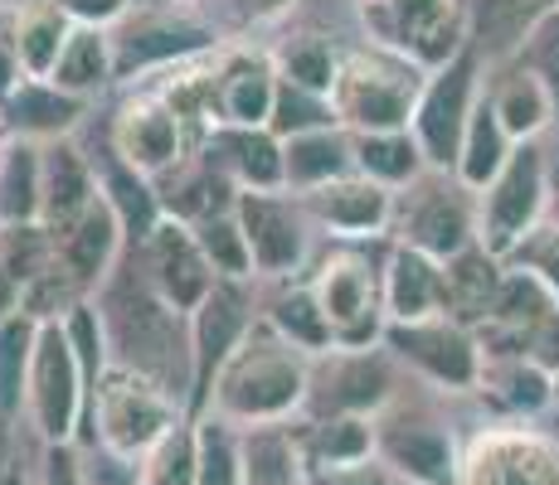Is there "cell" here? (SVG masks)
<instances>
[{
	"instance_id": "9",
	"label": "cell",
	"mask_w": 559,
	"mask_h": 485,
	"mask_svg": "<svg viewBox=\"0 0 559 485\" xmlns=\"http://www.w3.org/2000/svg\"><path fill=\"white\" fill-rule=\"evenodd\" d=\"M477 49H462L453 63L433 69V78L424 83L418 93V107H414V142L424 150V160L433 170H448L457 166V150H462V136H467V122H472V107H477Z\"/></svg>"
},
{
	"instance_id": "52",
	"label": "cell",
	"mask_w": 559,
	"mask_h": 485,
	"mask_svg": "<svg viewBox=\"0 0 559 485\" xmlns=\"http://www.w3.org/2000/svg\"><path fill=\"white\" fill-rule=\"evenodd\" d=\"M39 485H88L83 481V447H73V441H63V447H45Z\"/></svg>"
},
{
	"instance_id": "47",
	"label": "cell",
	"mask_w": 559,
	"mask_h": 485,
	"mask_svg": "<svg viewBox=\"0 0 559 485\" xmlns=\"http://www.w3.org/2000/svg\"><path fill=\"white\" fill-rule=\"evenodd\" d=\"M83 301V287L73 282L69 272H63V263L53 257L39 277H29L25 291H20V311H25L29 320H39V326H53V320H63L73 306Z\"/></svg>"
},
{
	"instance_id": "45",
	"label": "cell",
	"mask_w": 559,
	"mask_h": 485,
	"mask_svg": "<svg viewBox=\"0 0 559 485\" xmlns=\"http://www.w3.org/2000/svg\"><path fill=\"white\" fill-rule=\"evenodd\" d=\"M200 423V476L195 485H243V457H239V433L234 423L204 413Z\"/></svg>"
},
{
	"instance_id": "26",
	"label": "cell",
	"mask_w": 559,
	"mask_h": 485,
	"mask_svg": "<svg viewBox=\"0 0 559 485\" xmlns=\"http://www.w3.org/2000/svg\"><path fill=\"white\" fill-rule=\"evenodd\" d=\"M243 485H302L307 481V447L302 433L287 423H258L239 437Z\"/></svg>"
},
{
	"instance_id": "20",
	"label": "cell",
	"mask_w": 559,
	"mask_h": 485,
	"mask_svg": "<svg viewBox=\"0 0 559 485\" xmlns=\"http://www.w3.org/2000/svg\"><path fill=\"white\" fill-rule=\"evenodd\" d=\"M117 156L136 170V175H160V170L180 166V117L160 97H142L122 112L117 122Z\"/></svg>"
},
{
	"instance_id": "38",
	"label": "cell",
	"mask_w": 559,
	"mask_h": 485,
	"mask_svg": "<svg viewBox=\"0 0 559 485\" xmlns=\"http://www.w3.org/2000/svg\"><path fill=\"white\" fill-rule=\"evenodd\" d=\"M142 485H195L200 476V423L180 417L136 457Z\"/></svg>"
},
{
	"instance_id": "19",
	"label": "cell",
	"mask_w": 559,
	"mask_h": 485,
	"mask_svg": "<svg viewBox=\"0 0 559 485\" xmlns=\"http://www.w3.org/2000/svg\"><path fill=\"white\" fill-rule=\"evenodd\" d=\"M122 219H117V209L103 199H93L88 209L79 214V219L69 223V229L53 233V253H59L63 272L73 277L83 291L98 287L112 277V263H117V247H122Z\"/></svg>"
},
{
	"instance_id": "32",
	"label": "cell",
	"mask_w": 559,
	"mask_h": 485,
	"mask_svg": "<svg viewBox=\"0 0 559 485\" xmlns=\"http://www.w3.org/2000/svg\"><path fill=\"white\" fill-rule=\"evenodd\" d=\"M0 112H5V122L15 126L20 136H59V132H69L73 122H79V112H83V97H73V93H59L53 83L45 78H25L15 93L0 102Z\"/></svg>"
},
{
	"instance_id": "24",
	"label": "cell",
	"mask_w": 559,
	"mask_h": 485,
	"mask_svg": "<svg viewBox=\"0 0 559 485\" xmlns=\"http://www.w3.org/2000/svg\"><path fill=\"white\" fill-rule=\"evenodd\" d=\"M501 257L487 253L481 243H467L462 253H453L443 263V287H448V316L462 320V326H481L491 316L501 296Z\"/></svg>"
},
{
	"instance_id": "1",
	"label": "cell",
	"mask_w": 559,
	"mask_h": 485,
	"mask_svg": "<svg viewBox=\"0 0 559 485\" xmlns=\"http://www.w3.org/2000/svg\"><path fill=\"white\" fill-rule=\"evenodd\" d=\"M103 330L112 364H127L142 379L160 384L190 413L195 388V350H190V316L176 311L160 291L136 272L112 277L103 291Z\"/></svg>"
},
{
	"instance_id": "15",
	"label": "cell",
	"mask_w": 559,
	"mask_h": 485,
	"mask_svg": "<svg viewBox=\"0 0 559 485\" xmlns=\"http://www.w3.org/2000/svg\"><path fill=\"white\" fill-rule=\"evenodd\" d=\"M146 282L176 311H186V316L210 296L219 277H214L210 257H204V247L195 239V223L160 219L156 229L146 233Z\"/></svg>"
},
{
	"instance_id": "41",
	"label": "cell",
	"mask_w": 559,
	"mask_h": 485,
	"mask_svg": "<svg viewBox=\"0 0 559 485\" xmlns=\"http://www.w3.org/2000/svg\"><path fill=\"white\" fill-rule=\"evenodd\" d=\"M195 239L204 247V257H210L214 277H234V282H243V277H253V247L243 239V223L234 209H219V214H204L195 223Z\"/></svg>"
},
{
	"instance_id": "16",
	"label": "cell",
	"mask_w": 559,
	"mask_h": 485,
	"mask_svg": "<svg viewBox=\"0 0 559 485\" xmlns=\"http://www.w3.org/2000/svg\"><path fill=\"white\" fill-rule=\"evenodd\" d=\"M400 239L418 253L448 263L453 253H462L467 243H477V214H472L467 185H448V180H428L418 185V194L408 199L404 219H400Z\"/></svg>"
},
{
	"instance_id": "37",
	"label": "cell",
	"mask_w": 559,
	"mask_h": 485,
	"mask_svg": "<svg viewBox=\"0 0 559 485\" xmlns=\"http://www.w3.org/2000/svg\"><path fill=\"white\" fill-rule=\"evenodd\" d=\"M39 166H45V146H35L29 136L0 146V223L39 219Z\"/></svg>"
},
{
	"instance_id": "58",
	"label": "cell",
	"mask_w": 559,
	"mask_h": 485,
	"mask_svg": "<svg viewBox=\"0 0 559 485\" xmlns=\"http://www.w3.org/2000/svg\"><path fill=\"white\" fill-rule=\"evenodd\" d=\"M0 485H25V476L20 471H0Z\"/></svg>"
},
{
	"instance_id": "13",
	"label": "cell",
	"mask_w": 559,
	"mask_h": 485,
	"mask_svg": "<svg viewBox=\"0 0 559 485\" xmlns=\"http://www.w3.org/2000/svg\"><path fill=\"white\" fill-rule=\"evenodd\" d=\"M311 291H317L321 311H326L336 350H374V344L384 340V326H390L384 296L360 257H331L317 272Z\"/></svg>"
},
{
	"instance_id": "17",
	"label": "cell",
	"mask_w": 559,
	"mask_h": 485,
	"mask_svg": "<svg viewBox=\"0 0 559 485\" xmlns=\"http://www.w3.org/2000/svg\"><path fill=\"white\" fill-rule=\"evenodd\" d=\"M234 214H239L243 239L253 247V272H297V263L307 253V223L293 199H277V190H243L234 199Z\"/></svg>"
},
{
	"instance_id": "49",
	"label": "cell",
	"mask_w": 559,
	"mask_h": 485,
	"mask_svg": "<svg viewBox=\"0 0 559 485\" xmlns=\"http://www.w3.org/2000/svg\"><path fill=\"white\" fill-rule=\"evenodd\" d=\"M521 49H531V63H525V69L540 73L545 88L555 93V107H559V10H545L540 25L531 29V39H525Z\"/></svg>"
},
{
	"instance_id": "60",
	"label": "cell",
	"mask_w": 559,
	"mask_h": 485,
	"mask_svg": "<svg viewBox=\"0 0 559 485\" xmlns=\"http://www.w3.org/2000/svg\"><path fill=\"white\" fill-rule=\"evenodd\" d=\"M176 5H195V0H176Z\"/></svg>"
},
{
	"instance_id": "46",
	"label": "cell",
	"mask_w": 559,
	"mask_h": 485,
	"mask_svg": "<svg viewBox=\"0 0 559 485\" xmlns=\"http://www.w3.org/2000/svg\"><path fill=\"white\" fill-rule=\"evenodd\" d=\"M317 126H336V112H331V97H317L297 83L277 78V97H273V117H267V132L273 136H302L317 132Z\"/></svg>"
},
{
	"instance_id": "5",
	"label": "cell",
	"mask_w": 559,
	"mask_h": 485,
	"mask_svg": "<svg viewBox=\"0 0 559 485\" xmlns=\"http://www.w3.org/2000/svg\"><path fill=\"white\" fill-rule=\"evenodd\" d=\"M25 413L45 447H63L83 441V413H88V379L73 354V340L63 320L39 326L35 340V364H29V388H25Z\"/></svg>"
},
{
	"instance_id": "56",
	"label": "cell",
	"mask_w": 559,
	"mask_h": 485,
	"mask_svg": "<svg viewBox=\"0 0 559 485\" xmlns=\"http://www.w3.org/2000/svg\"><path fill=\"white\" fill-rule=\"evenodd\" d=\"M249 5L258 10V15H277V10H287L293 0H249Z\"/></svg>"
},
{
	"instance_id": "23",
	"label": "cell",
	"mask_w": 559,
	"mask_h": 485,
	"mask_svg": "<svg viewBox=\"0 0 559 485\" xmlns=\"http://www.w3.org/2000/svg\"><path fill=\"white\" fill-rule=\"evenodd\" d=\"M214 166H224L243 190H283V136L267 126H214Z\"/></svg>"
},
{
	"instance_id": "7",
	"label": "cell",
	"mask_w": 559,
	"mask_h": 485,
	"mask_svg": "<svg viewBox=\"0 0 559 485\" xmlns=\"http://www.w3.org/2000/svg\"><path fill=\"white\" fill-rule=\"evenodd\" d=\"M365 25L384 49H400L418 69H443L467 49L462 0H365Z\"/></svg>"
},
{
	"instance_id": "18",
	"label": "cell",
	"mask_w": 559,
	"mask_h": 485,
	"mask_svg": "<svg viewBox=\"0 0 559 485\" xmlns=\"http://www.w3.org/2000/svg\"><path fill=\"white\" fill-rule=\"evenodd\" d=\"M302 209L321 229L341 233V239H370V233H380L394 219V190L360 175V170H350V175L307 190Z\"/></svg>"
},
{
	"instance_id": "6",
	"label": "cell",
	"mask_w": 559,
	"mask_h": 485,
	"mask_svg": "<svg viewBox=\"0 0 559 485\" xmlns=\"http://www.w3.org/2000/svg\"><path fill=\"white\" fill-rule=\"evenodd\" d=\"M550 199V166H545V150L535 142H515L507 166L497 170V180L481 194L477 209V243L487 253L507 257L525 233L540 219V204Z\"/></svg>"
},
{
	"instance_id": "33",
	"label": "cell",
	"mask_w": 559,
	"mask_h": 485,
	"mask_svg": "<svg viewBox=\"0 0 559 485\" xmlns=\"http://www.w3.org/2000/svg\"><path fill=\"white\" fill-rule=\"evenodd\" d=\"M117 73V53H112V35H103L98 25H73L69 45L59 53V69L49 73V83L59 93L88 97L98 93L103 83H112Z\"/></svg>"
},
{
	"instance_id": "54",
	"label": "cell",
	"mask_w": 559,
	"mask_h": 485,
	"mask_svg": "<svg viewBox=\"0 0 559 485\" xmlns=\"http://www.w3.org/2000/svg\"><path fill=\"white\" fill-rule=\"evenodd\" d=\"M59 5L73 25H98L103 29V25H112V20H122L132 0H59Z\"/></svg>"
},
{
	"instance_id": "10",
	"label": "cell",
	"mask_w": 559,
	"mask_h": 485,
	"mask_svg": "<svg viewBox=\"0 0 559 485\" xmlns=\"http://www.w3.org/2000/svg\"><path fill=\"white\" fill-rule=\"evenodd\" d=\"M462 485H559V437L487 427L462 451Z\"/></svg>"
},
{
	"instance_id": "42",
	"label": "cell",
	"mask_w": 559,
	"mask_h": 485,
	"mask_svg": "<svg viewBox=\"0 0 559 485\" xmlns=\"http://www.w3.org/2000/svg\"><path fill=\"white\" fill-rule=\"evenodd\" d=\"M336 73H341V59L331 53L326 39H317V35L287 39V45L277 49V78L297 83V88H307L317 97H331V88H336Z\"/></svg>"
},
{
	"instance_id": "30",
	"label": "cell",
	"mask_w": 559,
	"mask_h": 485,
	"mask_svg": "<svg viewBox=\"0 0 559 485\" xmlns=\"http://www.w3.org/2000/svg\"><path fill=\"white\" fill-rule=\"evenodd\" d=\"M73 35V20L63 15L59 0H35V5L20 10L15 29H10V39H15V53H20V69H25V78H45L59 69V53L69 45Z\"/></svg>"
},
{
	"instance_id": "59",
	"label": "cell",
	"mask_w": 559,
	"mask_h": 485,
	"mask_svg": "<svg viewBox=\"0 0 559 485\" xmlns=\"http://www.w3.org/2000/svg\"><path fill=\"white\" fill-rule=\"evenodd\" d=\"M555 403H559V374H555Z\"/></svg>"
},
{
	"instance_id": "22",
	"label": "cell",
	"mask_w": 559,
	"mask_h": 485,
	"mask_svg": "<svg viewBox=\"0 0 559 485\" xmlns=\"http://www.w3.org/2000/svg\"><path fill=\"white\" fill-rule=\"evenodd\" d=\"M384 316L390 320H428V316H448V287H443V263L418 247H400L390 257L384 272Z\"/></svg>"
},
{
	"instance_id": "2",
	"label": "cell",
	"mask_w": 559,
	"mask_h": 485,
	"mask_svg": "<svg viewBox=\"0 0 559 485\" xmlns=\"http://www.w3.org/2000/svg\"><path fill=\"white\" fill-rule=\"evenodd\" d=\"M307 388H311V354L277 336L273 320H253L249 336L234 344V354L224 360L204 413L224 417L234 427L293 423L307 408Z\"/></svg>"
},
{
	"instance_id": "8",
	"label": "cell",
	"mask_w": 559,
	"mask_h": 485,
	"mask_svg": "<svg viewBox=\"0 0 559 485\" xmlns=\"http://www.w3.org/2000/svg\"><path fill=\"white\" fill-rule=\"evenodd\" d=\"M384 350H394V360H404L408 369H418L428 384L448 388V393H467L481 384V340L472 336V326H462L453 316H428V320H390L384 326Z\"/></svg>"
},
{
	"instance_id": "55",
	"label": "cell",
	"mask_w": 559,
	"mask_h": 485,
	"mask_svg": "<svg viewBox=\"0 0 559 485\" xmlns=\"http://www.w3.org/2000/svg\"><path fill=\"white\" fill-rule=\"evenodd\" d=\"M20 73H25V69H20V53H15V39H0V102H5V97L10 93H15L20 88V83H25V78H20Z\"/></svg>"
},
{
	"instance_id": "11",
	"label": "cell",
	"mask_w": 559,
	"mask_h": 485,
	"mask_svg": "<svg viewBox=\"0 0 559 485\" xmlns=\"http://www.w3.org/2000/svg\"><path fill=\"white\" fill-rule=\"evenodd\" d=\"M321 369L311 364L307 388V417H336V413H365L380 417L394 398L390 360L374 350H326L317 354Z\"/></svg>"
},
{
	"instance_id": "28",
	"label": "cell",
	"mask_w": 559,
	"mask_h": 485,
	"mask_svg": "<svg viewBox=\"0 0 559 485\" xmlns=\"http://www.w3.org/2000/svg\"><path fill=\"white\" fill-rule=\"evenodd\" d=\"M491 112H497V122H501V132L511 136V142H535V136L550 126V117H555V93L545 88V78L535 69H511L507 78L491 88Z\"/></svg>"
},
{
	"instance_id": "61",
	"label": "cell",
	"mask_w": 559,
	"mask_h": 485,
	"mask_svg": "<svg viewBox=\"0 0 559 485\" xmlns=\"http://www.w3.org/2000/svg\"><path fill=\"white\" fill-rule=\"evenodd\" d=\"M550 10H559V0H550Z\"/></svg>"
},
{
	"instance_id": "53",
	"label": "cell",
	"mask_w": 559,
	"mask_h": 485,
	"mask_svg": "<svg viewBox=\"0 0 559 485\" xmlns=\"http://www.w3.org/2000/svg\"><path fill=\"white\" fill-rule=\"evenodd\" d=\"M525 360H535L540 369L559 374V306L531 330V340H525Z\"/></svg>"
},
{
	"instance_id": "62",
	"label": "cell",
	"mask_w": 559,
	"mask_h": 485,
	"mask_svg": "<svg viewBox=\"0 0 559 485\" xmlns=\"http://www.w3.org/2000/svg\"><path fill=\"white\" fill-rule=\"evenodd\" d=\"M0 122H5V112H0Z\"/></svg>"
},
{
	"instance_id": "39",
	"label": "cell",
	"mask_w": 559,
	"mask_h": 485,
	"mask_svg": "<svg viewBox=\"0 0 559 485\" xmlns=\"http://www.w3.org/2000/svg\"><path fill=\"white\" fill-rule=\"evenodd\" d=\"M35 340H39V320H29L25 311H10V316L0 320V423H10V417L25 408Z\"/></svg>"
},
{
	"instance_id": "12",
	"label": "cell",
	"mask_w": 559,
	"mask_h": 485,
	"mask_svg": "<svg viewBox=\"0 0 559 485\" xmlns=\"http://www.w3.org/2000/svg\"><path fill=\"white\" fill-rule=\"evenodd\" d=\"M374 457L390 466L394 481L408 485H462V451L453 433L433 417H374Z\"/></svg>"
},
{
	"instance_id": "44",
	"label": "cell",
	"mask_w": 559,
	"mask_h": 485,
	"mask_svg": "<svg viewBox=\"0 0 559 485\" xmlns=\"http://www.w3.org/2000/svg\"><path fill=\"white\" fill-rule=\"evenodd\" d=\"M107 204L117 209V219H122V229H132V239L146 243V233L156 229V194L146 185V175H136L132 166H127L122 156H117V166L107 170Z\"/></svg>"
},
{
	"instance_id": "48",
	"label": "cell",
	"mask_w": 559,
	"mask_h": 485,
	"mask_svg": "<svg viewBox=\"0 0 559 485\" xmlns=\"http://www.w3.org/2000/svg\"><path fill=\"white\" fill-rule=\"evenodd\" d=\"M507 257H511V267H525L531 277H540V282L550 287V296L559 301V223L531 229Z\"/></svg>"
},
{
	"instance_id": "27",
	"label": "cell",
	"mask_w": 559,
	"mask_h": 485,
	"mask_svg": "<svg viewBox=\"0 0 559 485\" xmlns=\"http://www.w3.org/2000/svg\"><path fill=\"white\" fill-rule=\"evenodd\" d=\"M356 170V156H350V136L336 132V126H317V132L287 136L283 142V180L293 190H317L326 180H341Z\"/></svg>"
},
{
	"instance_id": "14",
	"label": "cell",
	"mask_w": 559,
	"mask_h": 485,
	"mask_svg": "<svg viewBox=\"0 0 559 485\" xmlns=\"http://www.w3.org/2000/svg\"><path fill=\"white\" fill-rule=\"evenodd\" d=\"M249 296L234 277H219L214 291L190 311V350H195V388H190V417H204L210 408V388L219 379L224 360L234 354V344L249 336Z\"/></svg>"
},
{
	"instance_id": "4",
	"label": "cell",
	"mask_w": 559,
	"mask_h": 485,
	"mask_svg": "<svg viewBox=\"0 0 559 485\" xmlns=\"http://www.w3.org/2000/svg\"><path fill=\"white\" fill-rule=\"evenodd\" d=\"M180 417H190V413L160 384L142 379V374L127 369V364H107V374L88 398V417H83L79 447H103V451H112V457L136 461L170 423H180Z\"/></svg>"
},
{
	"instance_id": "34",
	"label": "cell",
	"mask_w": 559,
	"mask_h": 485,
	"mask_svg": "<svg viewBox=\"0 0 559 485\" xmlns=\"http://www.w3.org/2000/svg\"><path fill=\"white\" fill-rule=\"evenodd\" d=\"M307 466H356L374 461V417L365 413H336V417H311L307 433Z\"/></svg>"
},
{
	"instance_id": "21",
	"label": "cell",
	"mask_w": 559,
	"mask_h": 485,
	"mask_svg": "<svg viewBox=\"0 0 559 485\" xmlns=\"http://www.w3.org/2000/svg\"><path fill=\"white\" fill-rule=\"evenodd\" d=\"M93 199H98V180H93V166L83 160V150L69 142H49L45 166H39V223L49 233L69 229Z\"/></svg>"
},
{
	"instance_id": "25",
	"label": "cell",
	"mask_w": 559,
	"mask_h": 485,
	"mask_svg": "<svg viewBox=\"0 0 559 485\" xmlns=\"http://www.w3.org/2000/svg\"><path fill=\"white\" fill-rule=\"evenodd\" d=\"M277 97V69L263 59H234L214 78V126H267Z\"/></svg>"
},
{
	"instance_id": "29",
	"label": "cell",
	"mask_w": 559,
	"mask_h": 485,
	"mask_svg": "<svg viewBox=\"0 0 559 485\" xmlns=\"http://www.w3.org/2000/svg\"><path fill=\"white\" fill-rule=\"evenodd\" d=\"M195 45H204V35H200V29H190V25H180V20L136 15V20H127V25L112 35L117 73H132V69H146V63L180 59V53H190Z\"/></svg>"
},
{
	"instance_id": "43",
	"label": "cell",
	"mask_w": 559,
	"mask_h": 485,
	"mask_svg": "<svg viewBox=\"0 0 559 485\" xmlns=\"http://www.w3.org/2000/svg\"><path fill=\"white\" fill-rule=\"evenodd\" d=\"M550 10V0H481L477 20H481V45L491 53L521 49L531 39V29L540 25V15Z\"/></svg>"
},
{
	"instance_id": "50",
	"label": "cell",
	"mask_w": 559,
	"mask_h": 485,
	"mask_svg": "<svg viewBox=\"0 0 559 485\" xmlns=\"http://www.w3.org/2000/svg\"><path fill=\"white\" fill-rule=\"evenodd\" d=\"M302 485H394V476L374 457V461H356V466H307Z\"/></svg>"
},
{
	"instance_id": "31",
	"label": "cell",
	"mask_w": 559,
	"mask_h": 485,
	"mask_svg": "<svg viewBox=\"0 0 559 485\" xmlns=\"http://www.w3.org/2000/svg\"><path fill=\"white\" fill-rule=\"evenodd\" d=\"M481 393H491L507 413L515 417H535L555 403V374L540 369L525 354H507V360H487L481 364Z\"/></svg>"
},
{
	"instance_id": "40",
	"label": "cell",
	"mask_w": 559,
	"mask_h": 485,
	"mask_svg": "<svg viewBox=\"0 0 559 485\" xmlns=\"http://www.w3.org/2000/svg\"><path fill=\"white\" fill-rule=\"evenodd\" d=\"M273 330L283 340H293L297 350H307L311 360L317 354H326V350H336V340H331V326H326V311H321V301H317V291L311 287H293V291H283V296L273 301Z\"/></svg>"
},
{
	"instance_id": "3",
	"label": "cell",
	"mask_w": 559,
	"mask_h": 485,
	"mask_svg": "<svg viewBox=\"0 0 559 485\" xmlns=\"http://www.w3.org/2000/svg\"><path fill=\"white\" fill-rule=\"evenodd\" d=\"M424 69L400 49H356L341 59L336 88H331V112L350 132H408L418 93H424Z\"/></svg>"
},
{
	"instance_id": "51",
	"label": "cell",
	"mask_w": 559,
	"mask_h": 485,
	"mask_svg": "<svg viewBox=\"0 0 559 485\" xmlns=\"http://www.w3.org/2000/svg\"><path fill=\"white\" fill-rule=\"evenodd\" d=\"M83 481L88 485H142L136 461L112 457V451H103V447H83Z\"/></svg>"
},
{
	"instance_id": "36",
	"label": "cell",
	"mask_w": 559,
	"mask_h": 485,
	"mask_svg": "<svg viewBox=\"0 0 559 485\" xmlns=\"http://www.w3.org/2000/svg\"><path fill=\"white\" fill-rule=\"evenodd\" d=\"M511 146L515 142L501 132L497 112H491L487 93H481L477 107H472V122H467V136H462V150H457V180L467 190H487L491 180H497V170L507 166Z\"/></svg>"
},
{
	"instance_id": "57",
	"label": "cell",
	"mask_w": 559,
	"mask_h": 485,
	"mask_svg": "<svg viewBox=\"0 0 559 485\" xmlns=\"http://www.w3.org/2000/svg\"><path fill=\"white\" fill-rule=\"evenodd\" d=\"M550 209H555V223H559V160H555V170H550Z\"/></svg>"
},
{
	"instance_id": "35",
	"label": "cell",
	"mask_w": 559,
	"mask_h": 485,
	"mask_svg": "<svg viewBox=\"0 0 559 485\" xmlns=\"http://www.w3.org/2000/svg\"><path fill=\"white\" fill-rule=\"evenodd\" d=\"M350 156H356V170L380 185L400 190L414 185L418 170L428 166L424 150L408 132H350Z\"/></svg>"
}]
</instances>
